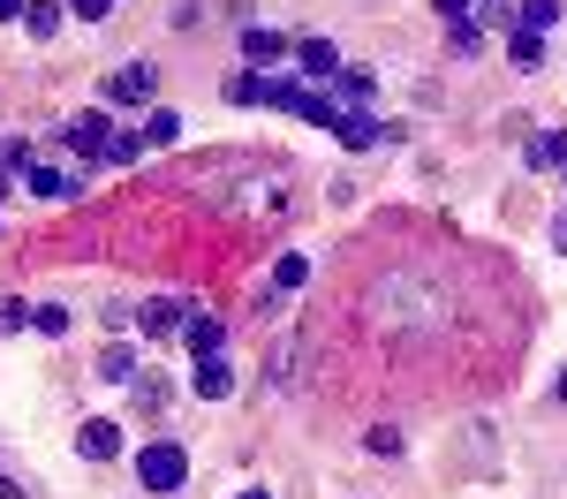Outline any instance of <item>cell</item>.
<instances>
[{
  "label": "cell",
  "instance_id": "1",
  "mask_svg": "<svg viewBox=\"0 0 567 499\" xmlns=\"http://www.w3.org/2000/svg\"><path fill=\"white\" fill-rule=\"evenodd\" d=\"M136 485H144V492H182V485H189V454H182L175 439H152V447L136 454Z\"/></svg>",
  "mask_w": 567,
  "mask_h": 499
},
{
  "label": "cell",
  "instance_id": "2",
  "mask_svg": "<svg viewBox=\"0 0 567 499\" xmlns=\"http://www.w3.org/2000/svg\"><path fill=\"white\" fill-rule=\"evenodd\" d=\"M61 144H69V152H76V159H106V144H114V122H106V114H99V106H91V114H69V122H61Z\"/></svg>",
  "mask_w": 567,
  "mask_h": 499
},
{
  "label": "cell",
  "instance_id": "3",
  "mask_svg": "<svg viewBox=\"0 0 567 499\" xmlns=\"http://www.w3.org/2000/svg\"><path fill=\"white\" fill-rule=\"evenodd\" d=\"M152 91H159V69H144V61H130V69L106 76V98H114V106H152Z\"/></svg>",
  "mask_w": 567,
  "mask_h": 499
},
{
  "label": "cell",
  "instance_id": "4",
  "mask_svg": "<svg viewBox=\"0 0 567 499\" xmlns=\"http://www.w3.org/2000/svg\"><path fill=\"white\" fill-rule=\"evenodd\" d=\"M31 197H45V205H76V197H84V175H76V167H31Z\"/></svg>",
  "mask_w": 567,
  "mask_h": 499
},
{
  "label": "cell",
  "instance_id": "5",
  "mask_svg": "<svg viewBox=\"0 0 567 499\" xmlns=\"http://www.w3.org/2000/svg\"><path fill=\"white\" fill-rule=\"evenodd\" d=\"M189 394H197V402H227V394H235V363H227V356H197Z\"/></svg>",
  "mask_w": 567,
  "mask_h": 499
},
{
  "label": "cell",
  "instance_id": "6",
  "mask_svg": "<svg viewBox=\"0 0 567 499\" xmlns=\"http://www.w3.org/2000/svg\"><path fill=\"white\" fill-rule=\"evenodd\" d=\"M288 53H296V45L280 39L272 23H243V61H250V69H272V61H288Z\"/></svg>",
  "mask_w": 567,
  "mask_h": 499
},
{
  "label": "cell",
  "instance_id": "7",
  "mask_svg": "<svg viewBox=\"0 0 567 499\" xmlns=\"http://www.w3.org/2000/svg\"><path fill=\"white\" fill-rule=\"evenodd\" d=\"M371 91H379L371 69H349V61L333 69V106H341V114H363V106H371Z\"/></svg>",
  "mask_w": 567,
  "mask_h": 499
},
{
  "label": "cell",
  "instance_id": "8",
  "mask_svg": "<svg viewBox=\"0 0 567 499\" xmlns=\"http://www.w3.org/2000/svg\"><path fill=\"white\" fill-rule=\"evenodd\" d=\"M333 136H341V152H379L393 129L371 114V106H363V114H341V129H333Z\"/></svg>",
  "mask_w": 567,
  "mask_h": 499
},
{
  "label": "cell",
  "instance_id": "9",
  "mask_svg": "<svg viewBox=\"0 0 567 499\" xmlns=\"http://www.w3.org/2000/svg\"><path fill=\"white\" fill-rule=\"evenodd\" d=\"M296 61H303V76H310V84H333V69H341V45L310 31V39H296Z\"/></svg>",
  "mask_w": 567,
  "mask_h": 499
},
{
  "label": "cell",
  "instance_id": "10",
  "mask_svg": "<svg viewBox=\"0 0 567 499\" xmlns=\"http://www.w3.org/2000/svg\"><path fill=\"white\" fill-rule=\"evenodd\" d=\"M76 454H84V461H114V454H122V424L91 416L84 432H76Z\"/></svg>",
  "mask_w": 567,
  "mask_h": 499
},
{
  "label": "cell",
  "instance_id": "11",
  "mask_svg": "<svg viewBox=\"0 0 567 499\" xmlns=\"http://www.w3.org/2000/svg\"><path fill=\"white\" fill-rule=\"evenodd\" d=\"M182 341H189V356H219V349H227V325L205 318V311H189L182 318Z\"/></svg>",
  "mask_w": 567,
  "mask_h": 499
},
{
  "label": "cell",
  "instance_id": "12",
  "mask_svg": "<svg viewBox=\"0 0 567 499\" xmlns=\"http://www.w3.org/2000/svg\"><path fill=\"white\" fill-rule=\"evenodd\" d=\"M310 98L318 91H303L296 76H265V106H280V114H310Z\"/></svg>",
  "mask_w": 567,
  "mask_h": 499
},
{
  "label": "cell",
  "instance_id": "13",
  "mask_svg": "<svg viewBox=\"0 0 567 499\" xmlns=\"http://www.w3.org/2000/svg\"><path fill=\"white\" fill-rule=\"evenodd\" d=\"M560 15H567V0H523V8H515V31H537V39H545Z\"/></svg>",
  "mask_w": 567,
  "mask_h": 499
},
{
  "label": "cell",
  "instance_id": "14",
  "mask_svg": "<svg viewBox=\"0 0 567 499\" xmlns=\"http://www.w3.org/2000/svg\"><path fill=\"white\" fill-rule=\"evenodd\" d=\"M182 303H167V295H159V303H144V311H136V325H144V333H152V341H159V333H182Z\"/></svg>",
  "mask_w": 567,
  "mask_h": 499
},
{
  "label": "cell",
  "instance_id": "15",
  "mask_svg": "<svg viewBox=\"0 0 567 499\" xmlns=\"http://www.w3.org/2000/svg\"><path fill=\"white\" fill-rule=\"evenodd\" d=\"M523 159H529V167H560V159H567V136L560 129H537L523 144Z\"/></svg>",
  "mask_w": 567,
  "mask_h": 499
},
{
  "label": "cell",
  "instance_id": "16",
  "mask_svg": "<svg viewBox=\"0 0 567 499\" xmlns=\"http://www.w3.org/2000/svg\"><path fill=\"white\" fill-rule=\"evenodd\" d=\"M99 378H106V386H130V378H136V349H130V341H114V349L99 356Z\"/></svg>",
  "mask_w": 567,
  "mask_h": 499
},
{
  "label": "cell",
  "instance_id": "17",
  "mask_svg": "<svg viewBox=\"0 0 567 499\" xmlns=\"http://www.w3.org/2000/svg\"><path fill=\"white\" fill-rule=\"evenodd\" d=\"M61 8H69V0H31V8H23V31H31V39H53V31H61Z\"/></svg>",
  "mask_w": 567,
  "mask_h": 499
},
{
  "label": "cell",
  "instance_id": "18",
  "mask_svg": "<svg viewBox=\"0 0 567 499\" xmlns=\"http://www.w3.org/2000/svg\"><path fill=\"white\" fill-rule=\"evenodd\" d=\"M303 280H310V258H303V250H288V258L272 266V295H296Z\"/></svg>",
  "mask_w": 567,
  "mask_h": 499
},
{
  "label": "cell",
  "instance_id": "19",
  "mask_svg": "<svg viewBox=\"0 0 567 499\" xmlns=\"http://www.w3.org/2000/svg\"><path fill=\"white\" fill-rule=\"evenodd\" d=\"M507 61L515 69H545V39L537 31H507Z\"/></svg>",
  "mask_w": 567,
  "mask_h": 499
},
{
  "label": "cell",
  "instance_id": "20",
  "mask_svg": "<svg viewBox=\"0 0 567 499\" xmlns=\"http://www.w3.org/2000/svg\"><path fill=\"white\" fill-rule=\"evenodd\" d=\"M175 136H182L175 106H152V114H144V144H175Z\"/></svg>",
  "mask_w": 567,
  "mask_h": 499
},
{
  "label": "cell",
  "instance_id": "21",
  "mask_svg": "<svg viewBox=\"0 0 567 499\" xmlns=\"http://www.w3.org/2000/svg\"><path fill=\"white\" fill-rule=\"evenodd\" d=\"M16 167H23V175L39 167V159H31V136H0V175H16Z\"/></svg>",
  "mask_w": 567,
  "mask_h": 499
},
{
  "label": "cell",
  "instance_id": "22",
  "mask_svg": "<svg viewBox=\"0 0 567 499\" xmlns=\"http://www.w3.org/2000/svg\"><path fill=\"white\" fill-rule=\"evenodd\" d=\"M227 98H235V106H265V76H258V69L227 76Z\"/></svg>",
  "mask_w": 567,
  "mask_h": 499
},
{
  "label": "cell",
  "instance_id": "23",
  "mask_svg": "<svg viewBox=\"0 0 567 499\" xmlns=\"http://www.w3.org/2000/svg\"><path fill=\"white\" fill-rule=\"evenodd\" d=\"M106 159H114V167H136V159H144V129H114Z\"/></svg>",
  "mask_w": 567,
  "mask_h": 499
},
{
  "label": "cell",
  "instance_id": "24",
  "mask_svg": "<svg viewBox=\"0 0 567 499\" xmlns=\"http://www.w3.org/2000/svg\"><path fill=\"white\" fill-rule=\"evenodd\" d=\"M446 45H454V53L470 61V53H477V45H484V23H446Z\"/></svg>",
  "mask_w": 567,
  "mask_h": 499
},
{
  "label": "cell",
  "instance_id": "25",
  "mask_svg": "<svg viewBox=\"0 0 567 499\" xmlns=\"http://www.w3.org/2000/svg\"><path fill=\"white\" fill-rule=\"evenodd\" d=\"M31 325H39L45 341H61V333H69V311H61V303H39V311H31Z\"/></svg>",
  "mask_w": 567,
  "mask_h": 499
},
{
  "label": "cell",
  "instance_id": "26",
  "mask_svg": "<svg viewBox=\"0 0 567 499\" xmlns=\"http://www.w3.org/2000/svg\"><path fill=\"white\" fill-rule=\"evenodd\" d=\"M31 311H39V303H16V295H8V303H0V333H23Z\"/></svg>",
  "mask_w": 567,
  "mask_h": 499
},
{
  "label": "cell",
  "instance_id": "27",
  "mask_svg": "<svg viewBox=\"0 0 567 499\" xmlns=\"http://www.w3.org/2000/svg\"><path fill=\"white\" fill-rule=\"evenodd\" d=\"M363 447L379 454V461H393V454H401V432H386V424H379V432H363Z\"/></svg>",
  "mask_w": 567,
  "mask_h": 499
},
{
  "label": "cell",
  "instance_id": "28",
  "mask_svg": "<svg viewBox=\"0 0 567 499\" xmlns=\"http://www.w3.org/2000/svg\"><path fill=\"white\" fill-rule=\"evenodd\" d=\"M439 8V23H477V8H470V0H432Z\"/></svg>",
  "mask_w": 567,
  "mask_h": 499
},
{
  "label": "cell",
  "instance_id": "29",
  "mask_svg": "<svg viewBox=\"0 0 567 499\" xmlns=\"http://www.w3.org/2000/svg\"><path fill=\"white\" fill-rule=\"evenodd\" d=\"M69 15H84V23H106V15H114V0H69Z\"/></svg>",
  "mask_w": 567,
  "mask_h": 499
},
{
  "label": "cell",
  "instance_id": "30",
  "mask_svg": "<svg viewBox=\"0 0 567 499\" xmlns=\"http://www.w3.org/2000/svg\"><path fill=\"white\" fill-rule=\"evenodd\" d=\"M0 499H31V477H0Z\"/></svg>",
  "mask_w": 567,
  "mask_h": 499
},
{
  "label": "cell",
  "instance_id": "31",
  "mask_svg": "<svg viewBox=\"0 0 567 499\" xmlns=\"http://www.w3.org/2000/svg\"><path fill=\"white\" fill-rule=\"evenodd\" d=\"M23 8H31V0H0V23H23Z\"/></svg>",
  "mask_w": 567,
  "mask_h": 499
},
{
  "label": "cell",
  "instance_id": "32",
  "mask_svg": "<svg viewBox=\"0 0 567 499\" xmlns=\"http://www.w3.org/2000/svg\"><path fill=\"white\" fill-rule=\"evenodd\" d=\"M553 250L567 258V205H560V220H553Z\"/></svg>",
  "mask_w": 567,
  "mask_h": 499
},
{
  "label": "cell",
  "instance_id": "33",
  "mask_svg": "<svg viewBox=\"0 0 567 499\" xmlns=\"http://www.w3.org/2000/svg\"><path fill=\"white\" fill-rule=\"evenodd\" d=\"M8 197H16V175H0V205H8Z\"/></svg>",
  "mask_w": 567,
  "mask_h": 499
},
{
  "label": "cell",
  "instance_id": "34",
  "mask_svg": "<svg viewBox=\"0 0 567 499\" xmlns=\"http://www.w3.org/2000/svg\"><path fill=\"white\" fill-rule=\"evenodd\" d=\"M235 499H272V492H235Z\"/></svg>",
  "mask_w": 567,
  "mask_h": 499
},
{
  "label": "cell",
  "instance_id": "35",
  "mask_svg": "<svg viewBox=\"0 0 567 499\" xmlns=\"http://www.w3.org/2000/svg\"><path fill=\"white\" fill-rule=\"evenodd\" d=\"M560 402H567V371H560Z\"/></svg>",
  "mask_w": 567,
  "mask_h": 499
},
{
  "label": "cell",
  "instance_id": "36",
  "mask_svg": "<svg viewBox=\"0 0 567 499\" xmlns=\"http://www.w3.org/2000/svg\"><path fill=\"white\" fill-rule=\"evenodd\" d=\"M560 175H567V159H560Z\"/></svg>",
  "mask_w": 567,
  "mask_h": 499
}]
</instances>
